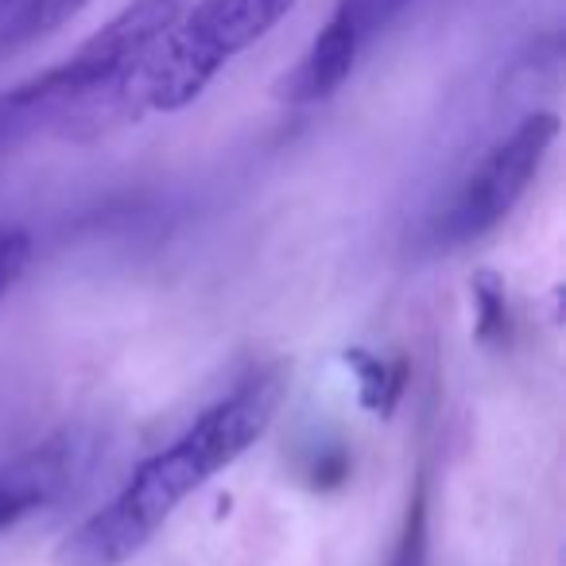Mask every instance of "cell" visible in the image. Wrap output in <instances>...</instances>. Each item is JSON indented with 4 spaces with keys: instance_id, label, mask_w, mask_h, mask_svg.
I'll return each instance as SVG.
<instances>
[{
    "instance_id": "obj_7",
    "label": "cell",
    "mask_w": 566,
    "mask_h": 566,
    "mask_svg": "<svg viewBox=\"0 0 566 566\" xmlns=\"http://www.w3.org/2000/svg\"><path fill=\"white\" fill-rule=\"evenodd\" d=\"M342 361L357 373V403L373 416L388 419L400 403L403 388H408L411 365L408 357H396V361H385L380 354H369V349H346Z\"/></svg>"
},
{
    "instance_id": "obj_8",
    "label": "cell",
    "mask_w": 566,
    "mask_h": 566,
    "mask_svg": "<svg viewBox=\"0 0 566 566\" xmlns=\"http://www.w3.org/2000/svg\"><path fill=\"white\" fill-rule=\"evenodd\" d=\"M470 292H473V338H478V346L501 349L512 331L504 275L493 272V268H481V272H473Z\"/></svg>"
},
{
    "instance_id": "obj_6",
    "label": "cell",
    "mask_w": 566,
    "mask_h": 566,
    "mask_svg": "<svg viewBox=\"0 0 566 566\" xmlns=\"http://www.w3.org/2000/svg\"><path fill=\"white\" fill-rule=\"evenodd\" d=\"M361 48H365L361 35H357L354 28L334 12V17L323 24V32L311 40V48H307V55L300 59V66H295V71L275 86V94L292 105L326 102V97H334L342 86H346V78L357 66Z\"/></svg>"
},
{
    "instance_id": "obj_13",
    "label": "cell",
    "mask_w": 566,
    "mask_h": 566,
    "mask_svg": "<svg viewBox=\"0 0 566 566\" xmlns=\"http://www.w3.org/2000/svg\"><path fill=\"white\" fill-rule=\"evenodd\" d=\"M307 478H311V485H315V489H338V485H346V478H349V454L342 447L318 450V454L311 458V465H307Z\"/></svg>"
},
{
    "instance_id": "obj_12",
    "label": "cell",
    "mask_w": 566,
    "mask_h": 566,
    "mask_svg": "<svg viewBox=\"0 0 566 566\" xmlns=\"http://www.w3.org/2000/svg\"><path fill=\"white\" fill-rule=\"evenodd\" d=\"M32 260V237L20 226H0V300L20 283Z\"/></svg>"
},
{
    "instance_id": "obj_10",
    "label": "cell",
    "mask_w": 566,
    "mask_h": 566,
    "mask_svg": "<svg viewBox=\"0 0 566 566\" xmlns=\"http://www.w3.org/2000/svg\"><path fill=\"white\" fill-rule=\"evenodd\" d=\"M427 520H431V504H427V478L416 481V493L403 512L400 535H396V547L388 566H427Z\"/></svg>"
},
{
    "instance_id": "obj_1",
    "label": "cell",
    "mask_w": 566,
    "mask_h": 566,
    "mask_svg": "<svg viewBox=\"0 0 566 566\" xmlns=\"http://www.w3.org/2000/svg\"><path fill=\"white\" fill-rule=\"evenodd\" d=\"M292 388V365L268 361L202 411L171 447L133 470L109 504L86 516L51 551L55 566H125L159 535L190 493L244 458L275 423Z\"/></svg>"
},
{
    "instance_id": "obj_5",
    "label": "cell",
    "mask_w": 566,
    "mask_h": 566,
    "mask_svg": "<svg viewBox=\"0 0 566 566\" xmlns=\"http://www.w3.org/2000/svg\"><path fill=\"white\" fill-rule=\"evenodd\" d=\"M71 113H74V90L66 86L59 66L4 90L0 94V156L24 148L40 133H63Z\"/></svg>"
},
{
    "instance_id": "obj_9",
    "label": "cell",
    "mask_w": 566,
    "mask_h": 566,
    "mask_svg": "<svg viewBox=\"0 0 566 566\" xmlns=\"http://www.w3.org/2000/svg\"><path fill=\"white\" fill-rule=\"evenodd\" d=\"M90 0H28L20 17L9 24L4 32V43H24V40H35V35H51L74 20L82 9H86Z\"/></svg>"
},
{
    "instance_id": "obj_4",
    "label": "cell",
    "mask_w": 566,
    "mask_h": 566,
    "mask_svg": "<svg viewBox=\"0 0 566 566\" xmlns=\"http://www.w3.org/2000/svg\"><path fill=\"white\" fill-rule=\"evenodd\" d=\"M94 442L74 427L48 434L0 465V535L51 509L86 473Z\"/></svg>"
},
{
    "instance_id": "obj_11",
    "label": "cell",
    "mask_w": 566,
    "mask_h": 566,
    "mask_svg": "<svg viewBox=\"0 0 566 566\" xmlns=\"http://www.w3.org/2000/svg\"><path fill=\"white\" fill-rule=\"evenodd\" d=\"M416 0H338V17L361 35V43H369L377 32H385L388 24L403 17Z\"/></svg>"
},
{
    "instance_id": "obj_3",
    "label": "cell",
    "mask_w": 566,
    "mask_h": 566,
    "mask_svg": "<svg viewBox=\"0 0 566 566\" xmlns=\"http://www.w3.org/2000/svg\"><path fill=\"white\" fill-rule=\"evenodd\" d=\"M558 140V117L555 113H527L485 159L470 175L458 198L447 206L439 221H434V241L439 244H465L473 237H485L496 229L524 190L535 182L543 159H547L551 144Z\"/></svg>"
},
{
    "instance_id": "obj_2",
    "label": "cell",
    "mask_w": 566,
    "mask_h": 566,
    "mask_svg": "<svg viewBox=\"0 0 566 566\" xmlns=\"http://www.w3.org/2000/svg\"><path fill=\"white\" fill-rule=\"evenodd\" d=\"M300 0H198L159 35L125 86L128 113H179L206 94L213 78L275 32Z\"/></svg>"
}]
</instances>
